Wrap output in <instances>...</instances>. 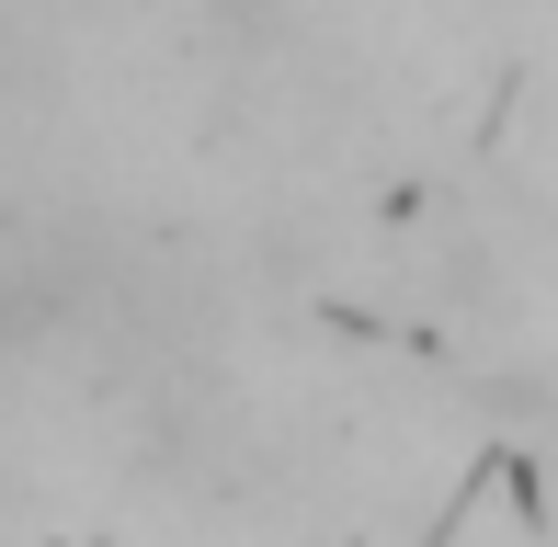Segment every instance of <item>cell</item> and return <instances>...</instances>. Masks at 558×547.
I'll list each match as a JSON object with an SVG mask.
<instances>
[{
	"label": "cell",
	"instance_id": "6da1fadb",
	"mask_svg": "<svg viewBox=\"0 0 558 547\" xmlns=\"http://www.w3.org/2000/svg\"><path fill=\"white\" fill-rule=\"evenodd\" d=\"M35 319H46V285H35V263H12V252H0V354H12V342L35 331Z\"/></svg>",
	"mask_w": 558,
	"mask_h": 547
}]
</instances>
